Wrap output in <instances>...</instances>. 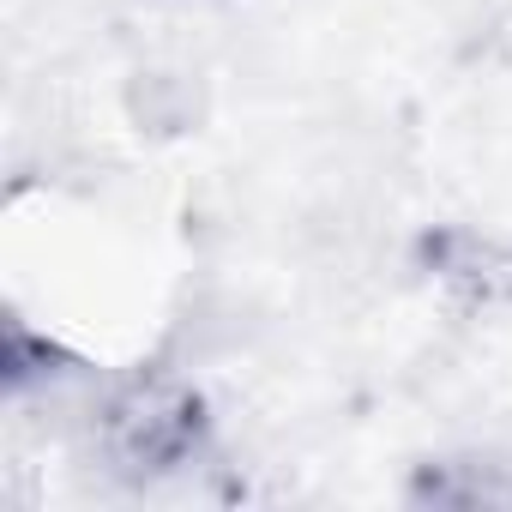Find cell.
<instances>
[{
  "label": "cell",
  "mask_w": 512,
  "mask_h": 512,
  "mask_svg": "<svg viewBox=\"0 0 512 512\" xmlns=\"http://www.w3.org/2000/svg\"><path fill=\"white\" fill-rule=\"evenodd\" d=\"M91 452L121 482H169L205 464L211 452V416L199 392L175 374H133L109 386L91 410Z\"/></svg>",
  "instance_id": "obj_1"
},
{
  "label": "cell",
  "mask_w": 512,
  "mask_h": 512,
  "mask_svg": "<svg viewBox=\"0 0 512 512\" xmlns=\"http://www.w3.org/2000/svg\"><path fill=\"white\" fill-rule=\"evenodd\" d=\"M416 500H434V506H506L512 500V482L500 476V464H488L482 476H464V464H422Z\"/></svg>",
  "instance_id": "obj_2"
}]
</instances>
